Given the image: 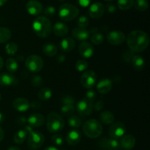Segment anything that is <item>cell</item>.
Returning a JSON list of instances; mask_svg holds the SVG:
<instances>
[{
	"mask_svg": "<svg viewBox=\"0 0 150 150\" xmlns=\"http://www.w3.org/2000/svg\"><path fill=\"white\" fill-rule=\"evenodd\" d=\"M103 150H104V149H103Z\"/></svg>",
	"mask_w": 150,
	"mask_h": 150,
	"instance_id": "62",
	"label": "cell"
},
{
	"mask_svg": "<svg viewBox=\"0 0 150 150\" xmlns=\"http://www.w3.org/2000/svg\"><path fill=\"white\" fill-rule=\"evenodd\" d=\"M100 122L104 125H111L114 122V116L111 111H104L100 114Z\"/></svg>",
	"mask_w": 150,
	"mask_h": 150,
	"instance_id": "26",
	"label": "cell"
},
{
	"mask_svg": "<svg viewBox=\"0 0 150 150\" xmlns=\"http://www.w3.org/2000/svg\"><path fill=\"white\" fill-rule=\"evenodd\" d=\"M104 1H114V0H104Z\"/></svg>",
	"mask_w": 150,
	"mask_h": 150,
	"instance_id": "59",
	"label": "cell"
},
{
	"mask_svg": "<svg viewBox=\"0 0 150 150\" xmlns=\"http://www.w3.org/2000/svg\"><path fill=\"white\" fill-rule=\"evenodd\" d=\"M51 141H52V143L57 146H62L64 144V139L59 134H54L51 137Z\"/></svg>",
	"mask_w": 150,
	"mask_h": 150,
	"instance_id": "42",
	"label": "cell"
},
{
	"mask_svg": "<svg viewBox=\"0 0 150 150\" xmlns=\"http://www.w3.org/2000/svg\"><path fill=\"white\" fill-rule=\"evenodd\" d=\"M88 67V62L86 60L79 59L76 63V69L79 72L86 71Z\"/></svg>",
	"mask_w": 150,
	"mask_h": 150,
	"instance_id": "40",
	"label": "cell"
},
{
	"mask_svg": "<svg viewBox=\"0 0 150 150\" xmlns=\"http://www.w3.org/2000/svg\"><path fill=\"white\" fill-rule=\"evenodd\" d=\"M62 105H73L76 103V100L71 95H64L62 98Z\"/></svg>",
	"mask_w": 150,
	"mask_h": 150,
	"instance_id": "43",
	"label": "cell"
},
{
	"mask_svg": "<svg viewBox=\"0 0 150 150\" xmlns=\"http://www.w3.org/2000/svg\"><path fill=\"white\" fill-rule=\"evenodd\" d=\"M43 13L45 14V16H48V17H51V16H54V14L56 13V9L54 6L49 5L47 6L43 10Z\"/></svg>",
	"mask_w": 150,
	"mask_h": 150,
	"instance_id": "45",
	"label": "cell"
},
{
	"mask_svg": "<svg viewBox=\"0 0 150 150\" xmlns=\"http://www.w3.org/2000/svg\"><path fill=\"white\" fill-rule=\"evenodd\" d=\"M42 52L48 57H54L57 54V47L54 43L48 42L42 46Z\"/></svg>",
	"mask_w": 150,
	"mask_h": 150,
	"instance_id": "27",
	"label": "cell"
},
{
	"mask_svg": "<svg viewBox=\"0 0 150 150\" xmlns=\"http://www.w3.org/2000/svg\"><path fill=\"white\" fill-rule=\"evenodd\" d=\"M126 39L124 32L118 30L110 32L107 35V40L109 44L112 45H119L125 42Z\"/></svg>",
	"mask_w": 150,
	"mask_h": 150,
	"instance_id": "12",
	"label": "cell"
},
{
	"mask_svg": "<svg viewBox=\"0 0 150 150\" xmlns=\"http://www.w3.org/2000/svg\"><path fill=\"white\" fill-rule=\"evenodd\" d=\"M31 83L35 87H41L43 85V79L40 76L35 75L31 78Z\"/></svg>",
	"mask_w": 150,
	"mask_h": 150,
	"instance_id": "38",
	"label": "cell"
},
{
	"mask_svg": "<svg viewBox=\"0 0 150 150\" xmlns=\"http://www.w3.org/2000/svg\"><path fill=\"white\" fill-rule=\"evenodd\" d=\"M46 127L50 133H57L64 128V121L58 113L52 111L47 117Z\"/></svg>",
	"mask_w": 150,
	"mask_h": 150,
	"instance_id": "4",
	"label": "cell"
},
{
	"mask_svg": "<svg viewBox=\"0 0 150 150\" xmlns=\"http://www.w3.org/2000/svg\"><path fill=\"white\" fill-rule=\"evenodd\" d=\"M12 37V32L8 28L0 27V44L8 42Z\"/></svg>",
	"mask_w": 150,
	"mask_h": 150,
	"instance_id": "29",
	"label": "cell"
},
{
	"mask_svg": "<svg viewBox=\"0 0 150 150\" xmlns=\"http://www.w3.org/2000/svg\"><path fill=\"white\" fill-rule=\"evenodd\" d=\"M26 122H27V120L24 117H20L19 118H18L17 123L20 125H23L26 124Z\"/></svg>",
	"mask_w": 150,
	"mask_h": 150,
	"instance_id": "50",
	"label": "cell"
},
{
	"mask_svg": "<svg viewBox=\"0 0 150 150\" xmlns=\"http://www.w3.org/2000/svg\"><path fill=\"white\" fill-rule=\"evenodd\" d=\"M26 120L29 125L33 128L41 127L45 123V117L40 114H31Z\"/></svg>",
	"mask_w": 150,
	"mask_h": 150,
	"instance_id": "21",
	"label": "cell"
},
{
	"mask_svg": "<svg viewBox=\"0 0 150 150\" xmlns=\"http://www.w3.org/2000/svg\"><path fill=\"white\" fill-rule=\"evenodd\" d=\"M58 1H64V0H58Z\"/></svg>",
	"mask_w": 150,
	"mask_h": 150,
	"instance_id": "61",
	"label": "cell"
},
{
	"mask_svg": "<svg viewBox=\"0 0 150 150\" xmlns=\"http://www.w3.org/2000/svg\"><path fill=\"white\" fill-rule=\"evenodd\" d=\"M4 121V115L2 113L0 112V125L2 124Z\"/></svg>",
	"mask_w": 150,
	"mask_h": 150,
	"instance_id": "54",
	"label": "cell"
},
{
	"mask_svg": "<svg viewBox=\"0 0 150 150\" xmlns=\"http://www.w3.org/2000/svg\"><path fill=\"white\" fill-rule=\"evenodd\" d=\"M59 16L64 21H71L78 17L79 9L76 6L69 3L62 4L59 8Z\"/></svg>",
	"mask_w": 150,
	"mask_h": 150,
	"instance_id": "5",
	"label": "cell"
},
{
	"mask_svg": "<svg viewBox=\"0 0 150 150\" xmlns=\"http://www.w3.org/2000/svg\"><path fill=\"white\" fill-rule=\"evenodd\" d=\"M60 111L64 116H71L75 112L74 105H62L60 108Z\"/></svg>",
	"mask_w": 150,
	"mask_h": 150,
	"instance_id": "36",
	"label": "cell"
},
{
	"mask_svg": "<svg viewBox=\"0 0 150 150\" xmlns=\"http://www.w3.org/2000/svg\"><path fill=\"white\" fill-rule=\"evenodd\" d=\"M76 46V42L72 38H65L59 42V47L63 52L70 53L73 51Z\"/></svg>",
	"mask_w": 150,
	"mask_h": 150,
	"instance_id": "23",
	"label": "cell"
},
{
	"mask_svg": "<svg viewBox=\"0 0 150 150\" xmlns=\"http://www.w3.org/2000/svg\"><path fill=\"white\" fill-rule=\"evenodd\" d=\"M1 94H0V102H1Z\"/></svg>",
	"mask_w": 150,
	"mask_h": 150,
	"instance_id": "60",
	"label": "cell"
},
{
	"mask_svg": "<svg viewBox=\"0 0 150 150\" xmlns=\"http://www.w3.org/2000/svg\"><path fill=\"white\" fill-rule=\"evenodd\" d=\"M6 68L10 73H14L16 72L18 69V64L17 60L13 58H8L5 63Z\"/></svg>",
	"mask_w": 150,
	"mask_h": 150,
	"instance_id": "33",
	"label": "cell"
},
{
	"mask_svg": "<svg viewBox=\"0 0 150 150\" xmlns=\"http://www.w3.org/2000/svg\"><path fill=\"white\" fill-rule=\"evenodd\" d=\"M132 66L136 71H142L145 67V60L142 56L135 55L131 61Z\"/></svg>",
	"mask_w": 150,
	"mask_h": 150,
	"instance_id": "25",
	"label": "cell"
},
{
	"mask_svg": "<svg viewBox=\"0 0 150 150\" xmlns=\"http://www.w3.org/2000/svg\"><path fill=\"white\" fill-rule=\"evenodd\" d=\"M67 122L70 127L73 128H79L82 125V120L81 117L78 115H71L69 117L67 120Z\"/></svg>",
	"mask_w": 150,
	"mask_h": 150,
	"instance_id": "31",
	"label": "cell"
},
{
	"mask_svg": "<svg viewBox=\"0 0 150 150\" xmlns=\"http://www.w3.org/2000/svg\"><path fill=\"white\" fill-rule=\"evenodd\" d=\"M93 103L83 98L77 103L76 111L81 116H89L93 111Z\"/></svg>",
	"mask_w": 150,
	"mask_h": 150,
	"instance_id": "10",
	"label": "cell"
},
{
	"mask_svg": "<svg viewBox=\"0 0 150 150\" xmlns=\"http://www.w3.org/2000/svg\"><path fill=\"white\" fill-rule=\"evenodd\" d=\"M133 6L138 11L144 12L149 7V3L146 0H134Z\"/></svg>",
	"mask_w": 150,
	"mask_h": 150,
	"instance_id": "34",
	"label": "cell"
},
{
	"mask_svg": "<svg viewBox=\"0 0 150 150\" xmlns=\"http://www.w3.org/2000/svg\"><path fill=\"white\" fill-rule=\"evenodd\" d=\"M97 98V94L92 89H89L87 92H86V95H85V99H86L87 100L90 101V102L94 103V101Z\"/></svg>",
	"mask_w": 150,
	"mask_h": 150,
	"instance_id": "44",
	"label": "cell"
},
{
	"mask_svg": "<svg viewBox=\"0 0 150 150\" xmlns=\"http://www.w3.org/2000/svg\"><path fill=\"white\" fill-rule=\"evenodd\" d=\"M7 150H21L19 149L17 146H10L9 148H7Z\"/></svg>",
	"mask_w": 150,
	"mask_h": 150,
	"instance_id": "57",
	"label": "cell"
},
{
	"mask_svg": "<svg viewBox=\"0 0 150 150\" xmlns=\"http://www.w3.org/2000/svg\"><path fill=\"white\" fill-rule=\"evenodd\" d=\"M78 1H79V4H80L81 7H88V6L90 4L92 0H78Z\"/></svg>",
	"mask_w": 150,
	"mask_h": 150,
	"instance_id": "48",
	"label": "cell"
},
{
	"mask_svg": "<svg viewBox=\"0 0 150 150\" xmlns=\"http://www.w3.org/2000/svg\"><path fill=\"white\" fill-rule=\"evenodd\" d=\"M83 132L87 137L90 139H97L103 133V126L98 120H89L83 123L82 126Z\"/></svg>",
	"mask_w": 150,
	"mask_h": 150,
	"instance_id": "3",
	"label": "cell"
},
{
	"mask_svg": "<svg viewBox=\"0 0 150 150\" xmlns=\"http://www.w3.org/2000/svg\"><path fill=\"white\" fill-rule=\"evenodd\" d=\"M45 142V137L43 134L39 131H33L28 136V146L32 150H36L40 148Z\"/></svg>",
	"mask_w": 150,
	"mask_h": 150,
	"instance_id": "7",
	"label": "cell"
},
{
	"mask_svg": "<svg viewBox=\"0 0 150 150\" xmlns=\"http://www.w3.org/2000/svg\"><path fill=\"white\" fill-rule=\"evenodd\" d=\"M18 79L11 73H3L0 74V86L8 87L18 84Z\"/></svg>",
	"mask_w": 150,
	"mask_h": 150,
	"instance_id": "15",
	"label": "cell"
},
{
	"mask_svg": "<svg viewBox=\"0 0 150 150\" xmlns=\"http://www.w3.org/2000/svg\"><path fill=\"white\" fill-rule=\"evenodd\" d=\"M91 42L94 44V45H100L104 40V37L103 35L101 33H98L96 32L95 34H92V35L91 36Z\"/></svg>",
	"mask_w": 150,
	"mask_h": 150,
	"instance_id": "37",
	"label": "cell"
},
{
	"mask_svg": "<svg viewBox=\"0 0 150 150\" xmlns=\"http://www.w3.org/2000/svg\"><path fill=\"white\" fill-rule=\"evenodd\" d=\"M104 108V102L102 100H98V102L95 103L94 104L93 108L96 111H102L103 108Z\"/></svg>",
	"mask_w": 150,
	"mask_h": 150,
	"instance_id": "46",
	"label": "cell"
},
{
	"mask_svg": "<svg viewBox=\"0 0 150 150\" xmlns=\"http://www.w3.org/2000/svg\"><path fill=\"white\" fill-rule=\"evenodd\" d=\"M44 150H59V149H57V148L55 147V146H48V147L45 148Z\"/></svg>",
	"mask_w": 150,
	"mask_h": 150,
	"instance_id": "55",
	"label": "cell"
},
{
	"mask_svg": "<svg viewBox=\"0 0 150 150\" xmlns=\"http://www.w3.org/2000/svg\"><path fill=\"white\" fill-rule=\"evenodd\" d=\"M3 65H4V61H3V59L2 57H0V70L2 69Z\"/></svg>",
	"mask_w": 150,
	"mask_h": 150,
	"instance_id": "56",
	"label": "cell"
},
{
	"mask_svg": "<svg viewBox=\"0 0 150 150\" xmlns=\"http://www.w3.org/2000/svg\"><path fill=\"white\" fill-rule=\"evenodd\" d=\"M98 76L93 70H86L81 76V83L86 89H92L97 83Z\"/></svg>",
	"mask_w": 150,
	"mask_h": 150,
	"instance_id": "9",
	"label": "cell"
},
{
	"mask_svg": "<svg viewBox=\"0 0 150 150\" xmlns=\"http://www.w3.org/2000/svg\"><path fill=\"white\" fill-rule=\"evenodd\" d=\"M136 138L130 134H126L120 139V146L125 150H130L134 148L136 145Z\"/></svg>",
	"mask_w": 150,
	"mask_h": 150,
	"instance_id": "20",
	"label": "cell"
},
{
	"mask_svg": "<svg viewBox=\"0 0 150 150\" xmlns=\"http://www.w3.org/2000/svg\"><path fill=\"white\" fill-rule=\"evenodd\" d=\"M79 51L82 57L89 59L93 56L95 49H94L93 45L90 42H87V41H83V42H81V44L79 45Z\"/></svg>",
	"mask_w": 150,
	"mask_h": 150,
	"instance_id": "16",
	"label": "cell"
},
{
	"mask_svg": "<svg viewBox=\"0 0 150 150\" xmlns=\"http://www.w3.org/2000/svg\"><path fill=\"white\" fill-rule=\"evenodd\" d=\"M104 11H105V7L103 4L99 1H96L90 4L88 13L92 18L98 19L102 17L103 15L104 14Z\"/></svg>",
	"mask_w": 150,
	"mask_h": 150,
	"instance_id": "13",
	"label": "cell"
},
{
	"mask_svg": "<svg viewBox=\"0 0 150 150\" xmlns=\"http://www.w3.org/2000/svg\"><path fill=\"white\" fill-rule=\"evenodd\" d=\"M72 35L76 40L79 41H86L89 38V31L85 28L76 27L72 31Z\"/></svg>",
	"mask_w": 150,
	"mask_h": 150,
	"instance_id": "22",
	"label": "cell"
},
{
	"mask_svg": "<svg viewBox=\"0 0 150 150\" xmlns=\"http://www.w3.org/2000/svg\"><path fill=\"white\" fill-rule=\"evenodd\" d=\"M7 1V0H0V7H2L3 5H4Z\"/></svg>",
	"mask_w": 150,
	"mask_h": 150,
	"instance_id": "58",
	"label": "cell"
},
{
	"mask_svg": "<svg viewBox=\"0 0 150 150\" xmlns=\"http://www.w3.org/2000/svg\"><path fill=\"white\" fill-rule=\"evenodd\" d=\"M126 131L127 129L125 125L121 122H117L111 124V127L108 129V134L110 138L119 140L125 135Z\"/></svg>",
	"mask_w": 150,
	"mask_h": 150,
	"instance_id": "8",
	"label": "cell"
},
{
	"mask_svg": "<svg viewBox=\"0 0 150 150\" xmlns=\"http://www.w3.org/2000/svg\"><path fill=\"white\" fill-rule=\"evenodd\" d=\"M13 106L19 112H25L30 108V103L24 98H17L13 100Z\"/></svg>",
	"mask_w": 150,
	"mask_h": 150,
	"instance_id": "18",
	"label": "cell"
},
{
	"mask_svg": "<svg viewBox=\"0 0 150 150\" xmlns=\"http://www.w3.org/2000/svg\"><path fill=\"white\" fill-rule=\"evenodd\" d=\"M18 50V46L16 42H10L6 45L5 46V52L7 53L8 55L13 56L17 53Z\"/></svg>",
	"mask_w": 150,
	"mask_h": 150,
	"instance_id": "35",
	"label": "cell"
},
{
	"mask_svg": "<svg viewBox=\"0 0 150 150\" xmlns=\"http://www.w3.org/2000/svg\"><path fill=\"white\" fill-rule=\"evenodd\" d=\"M24 130H26V132H27L28 135H29L30 133H32V132L34 130H33V127H31V126H29V125H28L27 126H26V127H25Z\"/></svg>",
	"mask_w": 150,
	"mask_h": 150,
	"instance_id": "52",
	"label": "cell"
},
{
	"mask_svg": "<svg viewBox=\"0 0 150 150\" xmlns=\"http://www.w3.org/2000/svg\"><path fill=\"white\" fill-rule=\"evenodd\" d=\"M127 44L134 53L142 52L149 45V35L142 30L132 31L127 36Z\"/></svg>",
	"mask_w": 150,
	"mask_h": 150,
	"instance_id": "1",
	"label": "cell"
},
{
	"mask_svg": "<svg viewBox=\"0 0 150 150\" xmlns=\"http://www.w3.org/2000/svg\"><path fill=\"white\" fill-rule=\"evenodd\" d=\"M113 82L109 79H103L97 83V89L99 93L105 95L112 89Z\"/></svg>",
	"mask_w": 150,
	"mask_h": 150,
	"instance_id": "19",
	"label": "cell"
},
{
	"mask_svg": "<svg viewBox=\"0 0 150 150\" xmlns=\"http://www.w3.org/2000/svg\"><path fill=\"white\" fill-rule=\"evenodd\" d=\"M106 10L107 12L109 13H115L116 10H117V7L114 4H108L106 5Z\"/></svg>",
	"mask_w": 150,
	"mask_h": 150,
	"instance_id": "47",
	"label": "cell"
},
{
	"mask_svg": "<svg viewBox=\"0 0 150 150\" xmlns=\"http://www.w3.org/2000/svg\"><path fill=\"white\" fill-rule=\"evenodd\" d=\"M25 66L29 71L38 73L42 69L44 62L42 57L38 55H30L25 60Z\"/></svg>",
	"mask_w": 150,
	"mask_h": 150,
	"instance_id": "6",
	"label": "cell"
},
{
	"mask_svg": "<svg viewBox=\"0 0 150 150\" xmlns=\"http://www.w3.org/2000/svg\"><path fill=\"white\" fill-rule=\"evenodd\" d=\"M134 0H118L117 7L121 10H128L133 7Z\"/></svg>",
	"mask_w": 150,
	"mask_h": 150,
	"instance_id": "32",
	"label": "cell"
},
{
	"mask_svg": "<svg viewBox=\"0 0 150 150\" xmlns=\"http://www.w3.org/2000/svg\"><path fill=\"white\" fill-rule=\"evenodd\" d=\"M41 107V103L38 101H33V102L30 103V108H33V109H38Z\"/></svg>",
	"mask_w": 150,
	"mask_h": 150,
	"instance_id": "49",
	"label": "cell"
},
{
	"mask_svg": "<svg viewBox=\"0 0 150 150\" xmlns=\"http://www.w3.org/2000/svg\"><path fill=\"white\" fill-rule=\"evenodd\" d=\"M27 136V132L24 129L19 130L18 131H17L15 133L14 136H13V141L17 144H23L26 140Z\"/></svg>",
	"mask_w": 150,
	"mask_h": 150,
	"instance_id": "28",
	"label": "cell"
},
{
	"mask_svg": "<svg viewBox=\"0 0 150 150\" xmlns=\"http://www.w3.org/2000/svg\"><path fill=\"white\" fill-rule=\"evenodd\" d=\"M4 130H2L1 127H0V143L2 142V140L4 139Z\"/></svg>",
	"mask_w": 150,
	"mask_h": 150,
	"instance_id": "53",
	"label": "cell"
},
{
	"mask_svg": "<svg viewBox=\"0 0 150 150\" xmlns=\"http://www.w3.org/2000/svg\"><path fill=\"white\" fill-rule=\"evenodd\" d=\"M32 29L37 36L41 38H48L52 31L51 21L45 16H38L32 22Z\"/></svg>",
	"mask_w": 150,
	"mask_h": 150,
	"instance_id": "2",
	"label": "cell"
},
{
	"mask_svg": "<svg viewBox=\"0 0 150 150\" xmlns=\"http://www.w3.org/2000/svg\"><path fill=\"white\" fill-rule=\"evenodd\" d=\"M54 35L58 37H64L69 32V27L62 22H57L52 28Z\"/></svg>",
	"mask_w": 150,
	"mask_h": 150,
	"instance_id": "24",
	"label": "cell"
},
{
	"mask_svg": "<svg viewBox=\"0 0 150 150\" xmlns=\"http://www.w3.org/2000/svg\"><path fill=\"white\" fill-rule=\"evenodd\" d=\"M26 10L31 16H39L43 10V6L38 0H29L26 4Z\"/></svg>",
	"mask_w": 150,
	"mask_h": 150,
	"instance_id": "14",
	"label": "cell"
},
{
	"mask_svg": "<svg viewBox=\"0 0 150 150\" xmlns=\"http://www.w3.org/2000/svg\"><path fill=\"white\" fill-rule=\"evenodd\" d=\"M52 90L48 87H43L38 92V98L40 100H48L52 97Z\"/></svg>",
	"mask_w": 150,
	"mask_h": 150,
	"instance_id": "30",
	"label": "cell"
},
{
	"mask_svg": "<svg viewBox=\"0 0 150 150\" xmlns=\"http://www.w3.org/2000/svg\"><path fill=\"white\" fill-rule=\"evenodd\" d=\"M64 60H65V57L63 54H59L57 57V61L59 63H62L64 62Z\"/></svg>",
	"mask_w": 150,
	"mask_h": 150,
	"instance_id": "51",
	"label": "cell"
},
{
	"mask_svg": "<svg viewBox=\"0 0 150 150\" xmlns=\"http://www.w3.org/2000/svg\"><path fill=\"white\" fill-rule=\"evenodd\" d=\"M81 133L80 130L76 128L70 130L66 136V141L70 146L77 145L81 142Z\"/></svg>",
	"mask_w": 150,
	"mask_h": 150,
	"instance_id": "17",
	"label": "cell"
},
{
	"mask_svg": "<svg viewBox=\"0 0 150 150\" xmlns=\"http://www.w3.org/2000/svg\"><path fill=\"white\" fill-rule=\"evenodd\" d=\"M99 147L104 150H120L121 149L120 142L112 138H103L98 142Z\"/></svg>",
	"mask_w": 150,
	"mask_h": 150,
	"instance_id": "11",
	"label": "cell"
},
{
	"mask_svg": "<svg viewBox=\"0 0 150 150\" xmlns=\"http://www.w3.org/2000/svg\"><path fill=\"white\" fill-rule=\"evenodd\" d=\"M89 24V20L88 17L86 16H81L79 18L77 21V25L78 27L81 28H85L86 29Z\"/></svg>",
	"mask_w": 150,
	"mask_h": 150,
	"instance_id": "41",
	"label": "cell"
},
{
	"mask_svg": "<svg viewBox=\"0 0 150 150\" xmlns=\"http://www.w3.org/2000/svg\"><path fill=\"white\" fill-rule=\"evenodd\" d=\"M134 56V52L132 51L131 50H126V51H125L124 52L122 53V59L124 60L125 62L127 63V64L131 63V61Z\"/></svg>",
	"mask_w": 150,
	"mask_h": 150,
	"instance_id": "39",
	"label": "cell"
}]
</instances>
